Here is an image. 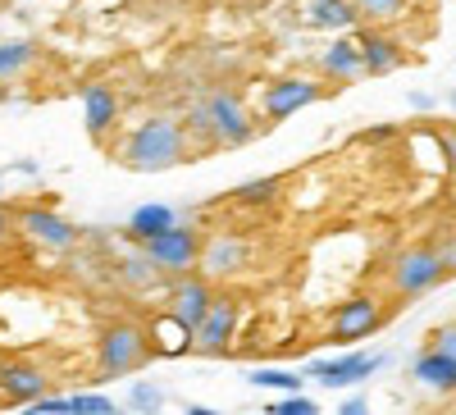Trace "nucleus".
Masks as SVG:
<instances>
[{"label":"nucleus","mask_w":456,"mask_h":415,"mask_svg":"<svg viewBox=\"0 0 456 415\" xmlns=\"http://www.w3.org/2000/svg\"><path fill=\"white\" fill-rule=\"evenodd\" d=\"M187 156V128L169 115H156V119H146L128 146H124V165L137 169V174H156V169H169Z\"/></svg>","instance_id":"f257e3e1"},{"label":"nucleus","mask_w":456,"mask_h":415,"mask_svg":"<svg viewBox=\"0 0 456 415\" xmlns=\"http://www.w3.org/2000/svg\"><path fill=\"white\" fill-rule=\"evenodd\" d=\"M142 247H146L142 256L156 270H165V274H187V270H197V260H201V242H197V233L187 229V224H174V229L146 238Z\"/></svg>","instance_id":"f03ea898"},{"label":"nucleus","mask_w":456,"mask_h":415,"mask_svg":"<svg viewBox=\"0 0 456 415\" xmlns=\"http://www.w3.org/2000/svg\"><path fill=\"white\" fill-rule=\"evenodd\" d=\"M146 352H151V343L142 338L137 324H110L105 338H101V352H96L101 379H119V374L137 370V365L146 361Z\"/></svg>","instance_id":"7ed1b4c3"},{"label":"nucleus","mask_w":456,"mask_h":415,"mask_svg":"<svg viewBox=\"0 0 456 415\" xmlns=\"http://www.w3.org/2000/svg\"><path fill=\"white\" fill-rule=\"evenodd\" d=\"M443 279H447V270L438 260V247H411V251H397V260H393V288L402 297H425Z\"/></svg>","instance_id":"20e7f679"},{"label":"nucleus","mask_w":456,"mask_h":415,"mask_svg":"<svg viewBox=\"0 0 456 415\" xmlns=\"http://www.w3.org/2000/svg\"><path fill=\"white\" fill-rule=\"evenodd\" d=\"M206 115H210V142H219V146H242L256 133L242 101L233 92H210L206 96Z\"/></svg>","instance_id":"39448f33"},{"label":"nucleus","mask_w":456,"mask_h":415,"mask_svg":"<svg viewBox=\"0 0 456 415\" xmlns=\"http://www.w3.org/2000/svg\"><path fill=\"white\" fill-rule=\"evenodd\" d=\"M233 338H238V306L228 297H215L210 311L201 315V324L192 329V347L206 356H224L233 347Z\"/></svg>","instance_id":"423d86ee"},{"label":"nucleus","mask_w":456,"mask_h":415,"mask_svg":"<svg viewBox=\"0 0 456 415\" xmlns=\"http://www.w3.org/2000/svg\"><path fill=\"white\" fill-rule=\"evenodd\" d=\"M315 101H320V83H311V78H274L260 96V110H265L270 124H279V119H292L297 110H306Z\"/></svg>","instance_id":"0eeeda50"},{"label":"nucleus","mask_w":456,"mask_h":415,"mask_svg":"<svg viewBox=\"0 0 456 415\" xmlns=\"http://www.w3.org/2000/svg\"><path fill=\"white\" fill-rule=\"evenodd\" d=\"M379 320H384V311H379L374 297H352V301H342V306L333 311L329 338L333 343H361V338H370L379 329Z\"/></svg>","instance_id":"6e6552de"},{"label":"nucleus","mask_w":456,"mask_h":415,"mask_svg":"<svg viewBox=\"0 0 456 415\" xmlns=\"http://www.w3.org/2000/svg\"><path fill=\"white\" fill-rule=\"evenodd\" d=\"M388 365V356H342V361H311V379H320L324 388H352L365 384L370 374H379Z\"/></svg>","instance_id":"1a4fd4ad"},{"label":"nucleus","mask_w":456,"mask_h":415,"mask_svg":"<svg viewBox=\"0 0 456 415\" xmlns=\"http://www.w3.org/2000/svg\"><path fill=\"white\" fill-rule=\"evenodd\" d=\"M197 265L206 270V279H233L251 265V242L247 238H215L210 247H201Z\"/></svg>","instance_id":"9d476101"},{"label":"nucleus","mask_w":456,"mask_h":415,"mask_svg":"<svg viewBox=\"0 0 456 415\" xmlns=\"http://www.w3.org/2000/svg\"><path fill=\"white\" fill-rule=\"evenodd\" d=\"M19 224L28 229V238L46 242V247H55V251H64V247L78 242V229H73V224H69L64 215L46 210V206H28V210L19 215Z\"/></svg>","instance_id":"9b49d317"},{"label":"nucleus","mask_w":456,"mask_h":415,"mask_svg":"<svg viewBox=\"0 0 456 415\" xmlns=\"http://www.w3.org/2000/svg\"><path fill=\"white\" fill-rule=\"evenodd\" d=\"M210 301H215V292H210V279H178L174 288H169V311L187 324V329H197L201 324V315L210 311Z\"/></svg>","instance_id":"f8f14e48"},{"label":"nucleus","mask_w":456,"mask_h":415,"mask_svg":"<svg viewBox=\"0 0 456 415\" xmlns=\"http://www.w3.org/2000/svg\"><path fill=\"white\" fill-rule=\"evenodd\" d=\"M411 374H415V384L429 388V393H456V356H447L434 343H429V352L415 356Z\"/></svg>","instance_id":"ddd939ff"},{"label":"nucleus","mask_w":456,"mask_h":415,"mask_svg":"<svg viewBox=\"0 0 456 415\" xmlns=\"http://www.w3.org/2000/svg\"><path fill=\"white\" fill-rule=\"evenodd\" d=\"M356 51H361L365 73H374V78L402 69V46L393 42V37H384V32H356Z\"/></svg>","instance_id":"4468645a"},{"label":"nucleus","mask_w":456,"mask_h":415,"mask_svg":"<svg viewBox=\"0 0 456 415\" xmlns=\"http://www.w3.org/2000/svg\"><path fill=\"white\" fill-rule=\"evenodd\" d=\"M306 23L315 32H352L361 23V10L352 0H306Z\"/></svg>","instance_id":"2eb2a0df"},{"label":"nucleus","mask_w":456,"mask_h":415,"mask_svg":"<svg viewBox=\"0 0 456 415\" xmlns=\"http://www.w3.org/2000/svg\"><path fill=\"white\" fill-rule=\"evenodd\" d=\"M320 64H324L329 78H338V83H356L365 73L361 51H356V37H333V42L324 46V55H320Z\"/></svg>","instance_id":"dca6fc26"},{"label":"nucleus","mask_w":456,"mask_h":415,"mask_svg":"<svg viewBox=\"0 0 456 415\" xmlns=\"http://www.w3.org/2000/svg\"><path fill=\"white\" fill-rule=\"evenodd\" d=\"M146 343H151V352H160V356H183V352H192V329L169 311L160 320H151Z\"/></svg>","instance_id":"f3484780"},{"label":"nucleus","mask_w":456,"mask_h":415,"mask_svg":"<svg viewBox=\"0 0 456 415\" xmlns=\"http://www.w3.org/2000/svg\"><path fill=\"white\" fill-rule=\"evenodd\" d=\"M114 119H119V96H114V87H87L83 96V124L92 137H105L114 128Z\"/></svg>","instance_id":"a211bd4d"},{"label":"nucleus","mask_w":456,"mask_h":415,"mask_svg":"<svg viewBox=\"0 0 456 415\" xmlns=\"http://www.w3.org/2000/svg\"><path fill=\"white\" fill-rule=\"evenodd\" d=\"M0 393L14 397V402H32V397H42L46 393V374L37 370V365H0Z\"/></svg>","instance_id":"6ab92c4d"},{"label":"nucleus","mask_w":456,"mask_h":415,"mask_svg":"<svg viewBox=\"0 0 456 415\" xmlns=\"http://www.w3.org/2000/svg\"><path fill=\"white\" fill-rule=\"evenodd\" d=\"M174 224H178L174 206H165V201H146V206H137V210H133V219H128V233H133L137 242H146V238H156V233L174 229Z\"/></svg>","instance_id":"aec40b11"},{"label":"nucleus","mask_w":456,"mask_h":415,"mask_svg":"<svg viewBox=\"0 0 456 415\" xmlns=\"http://www.w3.org/2000/svg\"><path fill=\"white\" fill-rule=\"evenodd\" d=\"M32 60H37V46L32 42H0V83L19 78Z\"/></svg>","instance_id":"412c9836"},{"label":"nucleus","mask_w":456,"mask_h":415,"mask_svg":"<svg viewBox=\"0 0 456 415\" xmlns=\"http://www.w3.org/2000/svg\"><path fill=\"white\" fill-rule=\"evenodd\" d=\"M247 379L256 384V388H274V393H301V374L292 370H251Z\"/></svg>","instance_id":"4be33fe9"},{"label":"nucleus","mask_w":456,"mask_h":415,"mask_svg":"<svg viewBox=\"0 0 456 415\" xmlns=\"http://www.w3.org/2000/svg\"><path fill=\"white\" fill-rule=\"evenodd\" d=\"M274 197H279V178H256V183H242L233 192L238 206H270Z\"/></svg>","instance_id":"5701e85b"},{"label":"nucleus","mask_w":456,"mask_h":415,"mask_svg":"<svg viewBox=\"0 0 456 415\" xmlns=\"http://www.w3.org/2000/svg\"><path fill=\"white\" fill-rule=\"evenodd\" d=\"M69 415H119V406H114L110 397H101V393H73Z\"/></svg>","instance_id":"b1692460"},{"label":"nucleus","mask_w":456,"mask_h":415,"mask_svg":"<svg viewBox=\"0 0 456 415\" xmlns=\"http://www.w3.org/2000/svg\"><path fill=\"white\" fill-rule=\"evenodd\" d=\"M352 5L361 10V19H397L406 14L411 0H352Z\"/></svg>","instance_id":"393cba45"},{"label":"nucleus","mask_w":456,"mask_h":415,"mask_svg":"<svg viewBox=\"0 0 456 415\" xmlns=\"http://www.w3.org/2000/svg\"><path fill=\"white\" fill-rule=\"evenodd\" d=\"M265 411H270V415H320V406L311 402V397H283V402H274V406H265Z\"/></svg>","instance_id":"a878e982"},{"label":"nucleus","mask_w":456,"mask_h":415,"mask_svg":"<svg viewBox=\"0 0 456 415\" xmlns=\"http://www.w3.org/2000/svg\"><path fill=\"white\" fill-rule=\"evenodd\" d=\"M128 397H133V402H128V411H137V415H146V411H160V393L151 388V384H137Z\"/></svg>","instance_id":"bb28decb"},{"label":"nucleus","mask_w":456,"mask_h":415,"mask_svg":"<svg viewBox=\"0 0 456 415\" xmlns=\"http://www.w3.org/2000/svg\"><path fill=\"white\" fill-rule=\"evenodd\" d=\"M187 128H192V133H201V137H210V115H206V101L187 105Z\"/></svg>","instance_id":"cd10ccee"},{"label":"nucleus","mask_w":456,"mask_h":415,"mask_svg":"<svg viewBox=\"0 0 456 415\" xmlns=\"http://www.w3.org/2000/svg\"><path fill=\"white\" fill-rule=\"evenodd\" d=\"M151 274H156V265H151V260H146V265H142V260H128V265H124V279L137 283V288L151 283Z\"/></svg>","instance_id":"c85d7f7f"},{"label":"nucleus","mask_w":456,"mask_h":415,"mask_svg":"<svg viewBox=\"0 0 456 415\" xmlns=\"http://www.w3.org/2000/svg\"><path fill=\"white\" fill-rule=\"evenodd\" d=\"M434 347H443L447 356H456V324H447V329L434 333Z\"/></svg>","instance_id":"c756f323"},{"label":"nucleus","mask_w":456,"mask_h":415,"mask_svg":"<svg viewBox=\"0 0 456 415\" xmlns=\"http://www.w3.org/2000/svg\"><path fill=\"white\" fill-rule=\"evenodd\" d=\"M438 260H443V270H447V274H456V238L438 247Z\"/></svg>","instance_id":"7c9ffc66"},{"label":"nucleus","mask_w":456,"mask_h":415,"mask_svg":"<svg viewBox=\"0 0 456 415\" xmlns=\"http://www.w3.org/2000/svg\"><path fill=\"white\" fill-rule=\"evenodd\" d=\"M338 415H370V402L365 397H352V402H342Z\"/></svg>","instance_id":"2f4dec72"},{"label":"nucleus","mask_w":456,"mask_h":415,"mask_svg":"<svg viewBox=\"0 0 456 415\" xmlns=\"http://www.w3.org/2000/svg\"><path fill=\"white\" fill-rule=\"evenodd\" d=\"M411 105H415V110H434V101H429L425 92H415V96H411Z\"/></svg>","instance_id":"473e14b6"},{"label":"nucleus","mask_w":456,"mask_h":415,"mask_svg":"<svg viewBox=\"0 0 456 415\" xmlns=\"http://www.w3.org/2000/svg\"><path fill=\"white\" fill-rule=\"evenodd\" d=\"M5 233H10V215H5V210H0V238H5Z\"/></svg>","instance_id":"72a5a7b5"},{"label":"nucleus","mask_w":456,"mask_h":415,"mask_svg":"<svg viewBox=\"0 0 456 415\" xmlns=\"http://www.w3.org/2000/svg\"><path fill=\"white\" fill-rule=\"evenodd\" d=\"M452 110H456V87H452Z\"/></svg>","instance_id":"f704fd0d"},{"label":"nucleus","mask_w":456,"mask_h":415,"mask_svg":"<svg viewBox=\"0 0 456 415\" xmlns=\"http://www.w3.org/2000/svg\"><path fill=\"white\" fill-rule=\"evenodd\" d=\"M452 411H456V402H452Z\"/></svg>","instance_id":"c9c22d12"}]
</instances>
